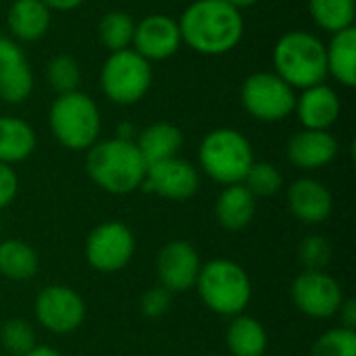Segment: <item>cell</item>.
<instances>
[{"label":"cell","mask_w":356,"mask_h":356,"mask_svg":"<svg viewBox=\"0 0 356 356\" xmlns=\"http://www.w3.org/2000/svg\"><path fill=\"white\" fill-rule=\"evenodd\" d=\"M181 42L194 52L219 56L234 50L244 35V19L225 0H196L177 21Z\"/></svg>","instance_id":"1"},{"label":"cell","mask_w":356,"mask_h":356,"mask_svg":"<svg viewBox=\"0 0 356 356\" xmlns=\"http://www.w3.org/2000/svg\"><path fill=\"white\" fill-rule=\"evenodd\" d=\"M146 161L134 140L113 138L88 148L86 171L92 181L108 194L138 190L146 175Z\"/></svg>","instance_id":"2"},{"label":"cell","mask_w":356,"mask_h":356,"mask_svg":"<svg viewBox=\"0 0 356 356\" xmlns=\"http://www.w3.org/2000/svg\"><path fill=\"white\" fill-rule=\"evenodd\" d=\"M275 75L290 88L307 90L327 77L325 44L309 31H288L273 48Z\"/></svg>","instance_id":"3"},{"label":"cell","mask_w":356,"mask_h":356,"mask_svg":"<svg viewBox=\"0 0 356 356\" xmlns=\"http://www.w3.org/2000/svg\"><path fill=\"white\" fill-rule=\"evenodd\" d=\"M194 286L202 302L213 313L223 317L242 315L252 296L248 273L238 263L227 259H215L200 267Z\"/></svg>","instance_id":"4"},{"label":"cell","mask_w":356,"mask_h":356,"mask_svg":"<svg viewBox=\"0 0 356 356\" xmlns=\"http://www.w3.org/2000/svg\"><path fill=\"white\" fill-rule=\"evenodd\" d=\"M202 171L217 184H242L254 163L248 138L232 127H219L204 136L198 148Z\"/></svg>","instance_id":"5"},{"label":"cell","mask_w":356,"mask_h":356,"mask_svg":"<svg viewBox=\"0 0 356 356\" xmlns=\"http://www.w3.org/2000/svg\"><path fill=\"white\" fill-rule=\"evenodd\" d=\"M48 123L60 146L69 150H88L96 144L100 134V111L88 94L75 90L60 94L52 102Z\"/></svg>","instance_id":"6"},{"label":"cell","mask_w":356,"mask_h":356,"mask_svg":"<svg viewBox=\"0 0 356 356\" xmlns=\"http://www.w3.org/2000/svg\"><path fill=\"white\" fill-rule=\"evenodd\" d=\"M152 83V67L134 48L111 52L100 71V88L115 104L140 102Z\"/></svg>","instance_id":"7"},{"label":"cell","mask_w":356,"mask_h":356,"mask_svg":"<svg viewBox=\"0 0 356 356\" xmlns=\"http://www.w3.org/2000/svg\"><path fill=\"white\" fill-rule=\"evenodd\" d=\"M242 104L259 121H282L296 104L294 88H290L275 73H252L242 83Z\"/></svg>","instance_id":"8"},{"label":"cell","mask_w":356,"mask_h":356,"mask_svg":"<svg viewBox=\"0 0 356 356\" xmlns=\"http://www.w3.org/2000/svg\"><path fill=\"white\" fill-rule=\"evenodd\" d=\"M136 250L134 234L119 221H106L92 229L86 240L88 263L102 273H115L123 269Z\"/></svg>","instance_id":"9"},{"label":"cell","mask_w":356,"mask_h":356,"mask_svg":"<svg viewBox=\"0 0 356 356\" xmlns=\"http://www.w3.org/2000/svg\"><path fill=\"white\" fill-rule=\"evenodd\" d=\"M35 319L52 334L75 332L86 317V305L81 296L69 286H46L35 298Z\"/></svg>","instance_id":"10"},{"label":"cell","mask_w":356,"mask_h":356,"mask_svg":"<svg viewBox=\"0 0 356 356\" xmlns=\"http://www.w3.org/2000/svg\"><path fill=\"white\" fill-rule=\"evenodd\" d=\"M292 300L300 313L315 319H327L338 315L344 294L330 273L305 269L292 284Z\"/></svg>","instance_id":"11"},{"label":"cell","mask_w":356,"mask_h":356,"mask_svg":"<svg viewBox=\"0 0 356 356\" xmlns=\"http://www.w3.org/2000/svg\"><path fill=\"white\" fill-rule=\"evenodd\" d=\"M140 188H144V192H152L169 200H186L198 192L200 175L194 165L173 156L148 165Z\"/></svg>","instance_id":"12"},{"label":"cell","mask_w":356,"mask_h":356,"mask_svg":"<svg viewBox=\"0 0 356 356\" xmlns=\"http://www.w3.org/2000/svg\"><path fill=\"white\" fill-rule=\"evenodd\" d=\"M200 257L190 242L173 240L156 257V273L161 286L167 288L171 294L186 292L196 284L200 273Z\"/></svg>","instance_id":"13"},{"label":"cell","mask_w":356,"mask_h":356,"mask_svg":"<svg viewBox=\"0 0 356 356\" xmlns=\"http://www.w3.org/2000/svg\"><path fill=\"white\" fill-rule=\"evenodd\" d=\"M179 44H181L179 25L167 15H148L134 29L131 46L148 63L165 60L173 56L179 50Z\"/></svg>","instance_id":"14"},{"label":"cell","mask_w":356,"mask_h":356,"mask_svg":"<svg viewBox=\"0 0 356 356\" xmlns=\"http://www.w3.org/2000/svg\"><path fill=\"white\" fill-rule=\"evenodd\" d=\"M340 98L334 88L325 83L311 86L302 90V94L296 98L294 111L305 125V129H319L327 131L340 117Z\"/></svg>","instance_id":"15"},{"label":"cell","mask_w":356,"mask_h":356,"mask_svg":"<svg viewBox=\"0 0 356 356\" xmlns=\"http://www.w3.org/2000/svg\"><path fill=\"white\" fill-rule=\"evenodd\" d=\"M338 154V142L330 131L302 129L288 142V159L298 169H321Z\"/></svg>","instance_id":"16"},{"label":"cell","mask_w":356,"mask_h":356,"mask_svg":"<svg viewBox=\"0 0 356 356\" xmlns=\"http://www.w3.org/2000/svg\"><path fill=\"white\" fill-rule=\"evenodd\" d=\"M288 204L296 219L305 223H323L334 209L330 190L311 177L294 181L288 190Z\"/></svg>","instance_id":"17"},{"label":"cell","mask_w":356,"mask_h":356,"mask_svg":"<svg viewBox=\"0 0 356 356\" xmlns=\"http://www.w3.org/2000/svg\"><path fill=\"white\" fill-rule=\"evenodd\" d=\"M257 215V198L248 192L244 184L225 186L215 204L217 221L232 232H240L252 223Z\"/></svg>","instance_id":"18"},{"label":"cell","mask_w":356,"mask_h":356,"mask_svg":"<svg viewBox=\"0 0 356 356\" xmlns=\"http://www.w3.org/2000/svg\"><path fill=\"white\" fill-rule=\"evenodd\" d=\"M10 33L21 42H35L50 27V8L42 0H15L6 15Z\"/></svg>","instance_id":"19"},{"label":"cell","mask_w":356,"mask_h":356,"mask_svg":"<svg viewBox=\"0 0 356 356\" xmlns=\"http://www.w3.org/2000/svg\"><path fill=\"white\" fill-rule=\"evenodd\" d=\"M181 144H184L181 131L173 123H165V121L148 125L140 134V140L136 142V146H138L140 154L144 156L146 165L177 156Z\"/></svg>","instance_id":"20"},{"label":"cell","mask_w":356,"mask_h":356,"mask_svg":"<svg viewBox=\"0 0 356 356\" xmlns=\"http://www.w3.org/2000/svg\"><path fill=\"white\" fill-rule=\"evenodd\" d=\"M332 42L325 46L327 73H332L342 86H356V29L348 27L332 33Z\"/></svg>","instance_id":"21"},{"label":"cell","mask_w":356,"mask_h":356,"mask_svg":"<svg viewBox=\"0 0 356 356\" xmlns=\"http://www.w3.org/2000/svg\"><path fill=\"white\" fill-rule=\"evenodd\" d=\"M35 150L33 127L17 117H0V163L25 161Z\"/></svg>","instance_id":"22"},{"label":"cell","mask_w":356,"mask_h":356,"mask_svg":"<svg viewBox=\"0 0 356 356\" xmlns=\"http://www.w3.org/2000/svg\"><path fill=\"white\" fill-rule=\"evenodd\" d=\"M227 348L232 356H263L267 350V332L257 319L236 315L227 327Z\"/></svg>","instance_id":"23"},{"label":"cell","mask_w":356,"mask_h":356,"mask_svg":"<svg viewBox=\"0 0 356 356\" xmlns=\"http://www.w3.org/2000/svg\"><path fill=\"white\" fill-rule=\"evenodd\" d=\"M40 259L35 250L21 240L0 242V275L13 282L31 280L38 273Z\"/></svg>","instance_id":"24"},{"label":"cell","mask_w":356,"mask_h":356,"mask_svg":"<svg viewBox=\"0 0 356 356\" xmlns=\"http://www.w3.org/2000/svg\"><path fill=\"white\" fill-rule=\"evenodd\" d=\"M309 10L313 21L330 33L355 27V0H309Z\"/></svg>","instance_id":"25"},{"label":"cell","mask_w":356,"mask_h":356,"mask_svg":"<svg viewBox=\"0 0 356 356\" xmlns=\"http://www.w3.org/2000/svg\"><path fill=\"white\" fill-rule=\"evenodd\" d=\"M136 23L125 10H111L98 23V38L111 52H119L131 46Z\"/></svg>","instance_id":"26"},{"label":"cell","mask_w":356,"mask_h":356,"mask_svg":"<svg viewBox=\"0 0 356 356\" xmlns=\"http://www.w3.org/2000/svg\"><path fill=\"white\" fill-rule=\"evenodd\" d=\"M46 79H48V86L58 96L75 92L81 81V71H79L77 60L69 54H58V56L50 58V63L46 67Z\"/></svg>","instance_id":"27"},{"label":"cell","mask_w":356,"mask_h":356,"mask_svg":"<svg viewBox=\"0 0 356 356\" xmlns=\"http://www.w3.org/2000/svg\"><path fill=\"white\" fill-rule=\"evenodd\" d=\"M33 90V73L27 63H21L0 77V100L6 104H21Z\"/></svg>","instance_id":"28"},{"label":"cell","mask_w":356,"mask_h":356,"mask_svg":"<svg viewBox=\"0 0 356 356\" xmlns=\"http://www.w3.org/2000/svg\"><path fill=\"white\" fill-rule=\"evenodd\" d=\"M0 344L13 356H25L35 348V332L25 319H8L0 327Z\"/></svg>","instance_id":"29"},{"label":"cell","mask_w":356,"mask_h":356,"mask_svg":"<svg viewBox=\"0 0 356 356\" xmlns=\"http://www.w3.org/2000/svg\"><path fill=\"white\" fill-rule=\"evenodd\" d=\"M242 184L248 188V192L254 198H267L282 190L284 177H282L280 169H275L269 163H252V167L248 169Z\"/></svg>","instance_id":"30"},{"label":"cell","mask_w":356,"mask_h":356,"mask_svg":"<svg viewBox=\"0 0 356 356\" xmlns=\"http://www.w3.org/2000/svg\"><path fill=\"white\" fill-rule=\"evenodd\" d=\"M313 356H356V332L346 327L325 332L313 344Z\"/></svg>","instance_id":"31"},{"label":"cell","mask_w":356,"mask_h":356,"mask_svg":"<svg viewBox=\"0 0 356 356\" xmlns=\"http://www.w3.org/2000/svg\"><path fill=\"white\" fill-rule=\"evenodd\" d=\"M298 257L307 271H323L332 259V246L323 236H309L300 242Z\"/></svg>","instance_id":"32"},{"label":"cell","mask_w":356,"mask_h":356,"mask_svg":"<svg viewBox=\"0 0 356 356\" xmlns=\"http://www.w3.org/2000/svg\"><path fill=\"white\" fill-rule=\"evenodd\" d=\"M171 298L173 294L163 288V286H154L150 288L144 296H142V302H140V309L146 317H163L169 309H171Z\"/></svg>","instance_id":"33"},{"label":"cell","mask_w":356,"mask_h":356,"mask_svg":"<svg viewBox=\"0 0 356 356\" xmlns=\"http://www.w3.org/2000/svg\"><path fill=\"white\" fill-rule=\"evenodd\" d=\"M25 63V56H23V50L8 38L0 35V77L10 71L13 67Z\"/></svg>","instance_id":"34"},{"label":"cell","mask_w":356,"mask_h":356,"mask_svg":"<svg viewBox=\"0 0 356 356\" xmlns=\"http://www.w3.org/2000/svg\"><path fill=\"white\" fill-rule=\"evenodd\" d=\"M17 190H19L17 173L13 171L10 165L0 163V209L13 202V198L17 196Z\"/></svg>","instance_id":"35"},{"label":"cell","mask_w":356,"mask_h":356,"mask_svg":"<svg viewBox=\"0 0 356 356\" xmlns=\"http://www.w3.org/2000/svg\"><path fill=\"white\" fill-rule=\"evenodd\" d=\"M338 313H340V319H342V323H344L342 327H346V330H355V325H356L355 300H344Z\"/></svg>","instance_id":"36"},{"label":"cell","mask_w":356,"mask_h":356,"mask_svg":"<svg viewBox=\"0 0 356 356\" xmlns=\"http://www.w3.org/2000/svg\"><path fill=\"white\" fill-rule=\"evenodd\" d=\"M50 10H73L86 0H42Z\"/></svg>","instance_id":"37"},{"label":"cell","mask_w":356,"mask_h":356,"mask_svg":"<svg viewBox=\"0 0 356 356\" xmlns=\"http://www.w3.org/2000/svg\"><path fill=\"white\" fill-rule=\"evenodd\" d=\"M25 356H63L58 350H54V348H50V346H35V348H31L29 353Z\"/></svg>","instance_id":"38"},{"label":"cell","mask_w":356,"mask_h":356,"mask_svg":"<svg viewBox=\"0 0 356 356\" xmlns=\"http://www.w3.org/2000/svg\"><path fill=\"white\" fill-rule=\"evenodd\" d=\"M225 2H229L234 8H248V6H252V4H257L259 0H225Z\"/></svg>","instance_id":"39"},{"label":"cell","mask_w":356,"mask_h":356,"mask_svg":"<svg viewBox=\"0 0 356 356\" xmlns=\"http://www.w3.org/2000/svg\"><path fill=\"white\" fill-rule=\"evenodd\" d=\"M215 356H219V355H215Z\"/></svg>","instance_id":"40"}]
</instances>
